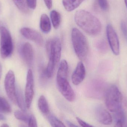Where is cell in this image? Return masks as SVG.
Instances as JSON below:
<instances>
[{"mask_svg":"<svg viewBox=\"0 0 127 127\" xmlns=\"http://www.w3.org/2000/svg\"><path fill=\"white\" fill-rule=\"evenodd\" d=\"M1 127H9V126L8 125H7V124H3L1 126Z\"/></svg>","mask_w":127,"mask_h":127,"instance_id":"cell-33","label":"cell"},{"mask_svg":"<svg viewBox=\"0 0 127 127\" xmlns=\"http://www.w3.org/2000/svg\"><path fill=\"white\" fill-rule=\"evenodd\" d=\"M122 95L118 87L112 85L105 94V103L107 109L112 112H115L122 108Z\"/></svg>","mask_w":127,"mask_h":127,"instance_id":"cell-4","label":"cell"},{"mask_svg":"<svg viewBox=\"0 0 127 127\" xmlns=\"http://www.w3.org/2000/svg\"><path fill=\"white\" fill-rule=\"evenodd\" d=\"M68 65L65 60H62L57 72V83L59 90L64 97L69 102L75 98V94L67 80Z\"/></svg>","mask_w":127,"mask_h":127,"instance_id":"cell-2","label":"cell"},{"mask_svg":"<svg viewBox=\"0 0 127 127\" xmlns=\"http://www.w3.org/2000/svg\"><path fill=\"white\" fill-rule=\"evenodd\" d=\"M9 104L4 98L0 97V112L4 113H9L11 112Z\"/></svg>","mask_w":127,"mask_h":127,"instance_id":"cell-21","label":"cell"},{"mask_svg":"<svg viewBox=\"0 0 127 127\" xmlns=\"http://www.w3.org/2000/svg\"></svg>","mask_w":127,"mask_h":127,"instance_id":"cell-35","label":"cell"},{"mask_svg":"<svg viewBox=\"0 0 127 127\" xmlns=\"http://www.w3.org/2000/svg\"><path fill=\"white\" fill-rule=\"evenodd\" d=\"M6 118L3 115L0 113V121H5Z\"/></svg>","mask_w":127,"mask_h":127,"instance_id":"cell-31","label":"cell"},{"mask_svg":"<svg viewBox=\"0 0 127 127\" xmlns=\"http://www.w3.org/2000/svg\"><path fill=\"white\" fill-rule=\"evenodd\" d=\"M106 34L108 42L113 53L118 56L120 53V44L118 35L111 25H107Z\"/></svg>","mask_w":127,"mask_h":127,"instance_id":"cell-9","label":"cell"},{"mask_svg":"<svg viewBox=\"0 0 127 127\" xmlns=\"http://www.w3.org/2000/svg\"><path fill=\"white\" fill-rule=\"evenodd\" d=\"M34 80L32 70L29 69L27 77L25 89V101L26 107L29 109L31 106L34 96Z\"/></svg>","mask_w":127,"mask_h":127,"instance_id":"cell-8","label":"cell"},{"mask_svg":"<svg viewBox=\"0 0 127 127\" xmlns=\"http://www.w3.org/2000/svg\"><path fill=\"white\" fill-rule=\"evenodd\" d=\"M45 3L47 6V7L49 9H51L53 6V2L52 0H44Z\"/></svg>","mask_w":127,"mask_h":127,"instance_id":"cell-29","label":"cell"},{"mask_svg":"<svg viewBox=\"0 0 127 127\" xmlns=\"http://www.w3.org/2000/svg\"><path fill=\"white\" fill-rule=\"evenodd\" d=\"M40 27L41 30L45 34H48L51 30V23L47 15L43 14L41 16Z\"/></svg>","mask_w":127,"mask_h":127,"instance_id":"cell-14","label":"cell"},{"mask_svg":"<svg viewBox=\"0 0 127 127\" xmlns=\"http://www.w3.org/2000/svg\"><path fill=\"white\" fill-rule=\"evenodd\" d=\"M66 124L68 127H78L77 126L72 124V122H70L69 121H66Z\"/></svg>","mask_w":127,"mask_h":127,"instance_id":"cell-30","label":"cell"},{"mask_svg":"<svg viewBox=\"0 0 127 127\" xmlns=\"http://www.w3.org/2000/svg\"><path fill=\"white\" fill-rule=\"evenodd\" d=\"M121 27L122 33L127 42V27L126 23L123 21L121 22Z\"/></svg>","mask_w":127,"mask_h":127,"instance_id":"cell-25","label":"cell"},{"mask_svg":"<svg viewBox=\"0 0 127 127\" xmlns=\"http://www.w3.org/2000/svg\"><path fill=\"white\" fill-rule=\"evenodd\" d=\"M1 72H2V66L0 63V79L1 76Z\"/></svg>","mask_w":127,"mask_h":127,"instance_id":"cell-32","label":"cell"},{"mask_svg":"<svg viewBox=\"0 0 127 127\" xmlns=\"http://www.w3.org/2000/svg\"><path fill=\"white\" fill-rule=\"evenodd\" d=\"M49 123L52 127H65L64 124L59 119L53 115H49L47 117Z\"/></svg>","mask_w":127,"mask_h":127,"instance_id":"cell-22","label":"cell"},{"mask_svg":"<svg viewBox=\"0 0 127 127\" xmlns=\"http://www.w3.org/2000/svg\"><path fill=\"white\" fill-rule=\"evenodd\" d=\"M95 115L98 122L104 125H110L112 118L110 113L102 106H97L95 109Z\"/></svg>","mask_w":127,"mask_h":127,"instance_id":"cell-11","label":"cell"},{"mask_svg":"<svg viewBox=\"0 0 127 127\" xmlns=\"http://www.w3.org/2000/svg\"><path fill=\"white\" fill-rule=\"evenodd\" d=\"M38 107L41 112L45 114H48L49 112V107L48 103L44 95L39 97L38 103Z\"/></svg>","mask_w":127,"mask_h":127,"instance_id":"cell-18","label":"cell"},{"mask_svg":"<svg viewBox=\"0 0 127 127\" xmlns=\"http://www.w3.org/2000/svg\"><path fill=\"white\" fill-rule=\"evenodd\" d=\"M86 69L82 62L78 63L71 76L72 82L75 85L81 83L85 78Z\"/></svg>","mask_w":127,"mask_h":127,"instance_id":"cell-12","label":"cell"},{"mask_svg":"<svg viewBox=\"0 0 127 127\" xmlns=\"http://www.w3.org/2000/svg\"><path fill=\"white\" fill-rule=\"evenodd\" d=\"M50 17L54 27L55 29H58L61 23V16L60 13L56 10H52L50 13Z\"/></svg>","mask_w":127,"mask_h":127,"instance_id":"cell-19","label":"cell"},{"mask_svg":"<svg viewBox=\"0 0 127 127\" xmlns=\"http://www.w3.org/2000/svg\"><path fill=\"white\" fill-rule=\"evenodd\" d=\"M21 52L23 59L28 65L32 63L34 57L33 48L29 42H25L22 46Z\"/></svg>","mask_w":127,"mask_h":127,"instance_id":"cell-13","label":"cell"},{"mask_svg":"<svg viewBox=\"0 0 127 127\" xmlns=\"http://www.w3.org/2000/svg\"><path fill=\"white\" fill-rule=\"evenodd\" d=\"M20 32L22 35L26 39L33 41L40 46L43 45V37L41 34L38 31L29 28L24 27L21 29Z\"/></svg>","mask_w":127,"mask_h":127,"instance_id":"cell-10","label":"cell"},{"mask_svg":"<svg viewBox=\"0 0 127 127\" xmlns=\"http://www.w3.org/2000/svg\"><path fill=\"white\" fill-rule=\"evenodd\" d=\"M96 47L100 51L103 53H105L107 51L108 49L107 44L104 40H99L96 44Z\"/></svg>","mask_w":127,"mask_h":127,"instance_id":"cell-23","label":"cell"},{"mask_svg":"<svg viewBox=\"0 0 127 127\" xmlns=\"http://www.w3.org/2000/svg\"><path fill=\"white\" fill-rule=\"evenodd\" d=\"M85 0H63L64 8L68 12H71L77 8Z\"/></svg>","mask_w":127,"mask_h":127,"instance_id":"cell-16","label":"cell"},{"mask_svg":"<svg viewBox=\"0 0 127 127\" xmlns=\"http://www.w3.org/2000/svg\"><path fill=\"white\" fill-rule=\"evenodd\" d=\"M15 76L12 71H8L4 80V87L7 97L12 103L16 104V88L15 86Z\"/></svg>","mask_w":127,"mask_h":127,"instance_id":"cell-7","label":"cell"},{"mask_svg":"<svg viewBox=\"0 0 127 127\" xmlns=\"http://www.w3.org/2000/svg\"><path fill=\"white\" fill-rule=\"evenodd\" d=\"M29 8L34 9L36 6V0H26Z\"/></svg>","mask_w":127,"mask_h":127,"instance_id":"cell-27","label":"cell"},{"mask_svg":"<svg viewBox=\"0 0 127 127\" xmlns=\"http://www.w3.org/2000/svg\"><path fill=\"white\" fill-rule=\"evenodd\" d=\"M71 40L76 55L81 60H85L87 57L89 50L87 38L78 29L74 28L72 30Z\"/></svg>","mask_w":127,"mask_h":127,"instance_id":"cell-3","label":"cell"},{"mask_svg":"<svg viewBox=\"0 0 127 127\" xmlns=\"http://www.w3.org/2000/svg\"><path fill=\"white\" fill-rule=\"evenodd\" d=\"M28 126L30 127H37V123L36 119L33 115H31L30 119L28 122Z\"/></svg>","mask_w":127,"mask_h":127,"instance_id":"cell-26","label":"cell"},{"mask_svg":"<svg viewBox=\"0 0 127 127\" xmlns=\"http://www.w3.org/2000/svg\"><path fill=\"white\" fill-rule=\"evenodd\" d=\"M124 0L125 2V5H126L127 9V0Z\"/></svg>","mask_w":127,"mask_h":127,"instance_id":"cell-34","label":"cell"},{"mask_svg":"<svg viewBox=\"0 0 127 127\" xmlns=\"http://www.w3.org/2000/svg\"><path fill=\"white\" fill-rule=\"evenodd\" d=\"M15 117L18 120L28 123L31 115L23 110H17L14 113Z\"/></svg>","mask_w":127,"mask_h":127,"instance_id":"cell-20","label":"cell"},{"mask_svg":"<svg viewBox=\"0 0 127 127\" xmlns=\"http://www.w3.org/2000/svg\"><path fill=\"white\" fill-rule=\"evenodd\" d=\"M76 119H77V121L78 124H79V125H80L81 127H93V126H92V125H90L89 124L87 123L86 122L84 121L83 120L80 119V118H76Z\"/></svg>","mask_w":127,"mask_h":127,"instance_id":"cell-28","label":"cell"},{"mask_svg":"<svg viewBox=\"0 0 127 127\" xmlns=\"http://www.w3.org/2000/svg\"><path fill=\"white\" fill-rule=\"evenodd\" d=\"M99 7L103 11H107L109 10V4L107 0H97Z\"/></svg>","mask_w":127,"mask_h":127,"instance_id":"cell-24","label":"cell"},{"mask_svg":"<svg viewBox=\"0 0 127 127\" xmlns=\"http://www.w3.org/2000/svg\"><path fill=\"white\" fill-rule=\"evenodd\" d=\"M0 55L2 59L9 56L13 50V44L11 34L9 31L4 27L0 28Z\"/></svg>","mask_w":127,"mask_h":127,"instance_id":"cell-5","label":"cell"},{"mask_svg":"<svg viewBox=\"0 0 127 127\" xmlns=\"http://www.w3.org/2000/svg\"><path fill=\"white\" fill-rule=\"evenodd\" d=\"M74 20L78 27L91 36H97L101 31V23L99 19L86 10L77 11L75 15Z\"/></svg>","mask_w":127,"mask_h":127,"instance_id":"cell-1","label":"cell"},{"mask_svg":"<svg viewBox=\"0 0 127 127\" xmlns=\"http://www.w3.org/2000/svg\"><path fill=\"white\" fill-rule=\"evenodd\" d=\"M46 48L49 60L53 61L56 65L60 60L62 54L60 40L57 37L50 39L46 42Z\"/></svg>","mask_w":127,"mask_h":127,"instance_id":"cell-6","label":"cell"},{"mask_svg":"<svg viewBox=\"0 0 127 127\" xmlns=\"http://www.w3.org/2000/svg\"><path fill=\"white\" fill-rule=\"evenodd\" d=\"M16 103L19 107L22 110L26 111V107L25 100L24 98L23 93L20 87H16Z\"/></svg>","mask_w":127,"mask_h":127,"instance_id":"cell-17","label":"cell"},{"mask_svg":"<svg viewBox=\"0 0 127 127\" xmlns=\"http://www.w3.org/2000/svg\"><path fill=\"white\" fill-rule=\"evenodd\" d=\"M114 113L115 127H124L126 122V117L122 108Z\"/></svg>","mask_w":127,"mask_h":127,"instance_id":"cell-15","label":"cell"}]
</instances>
